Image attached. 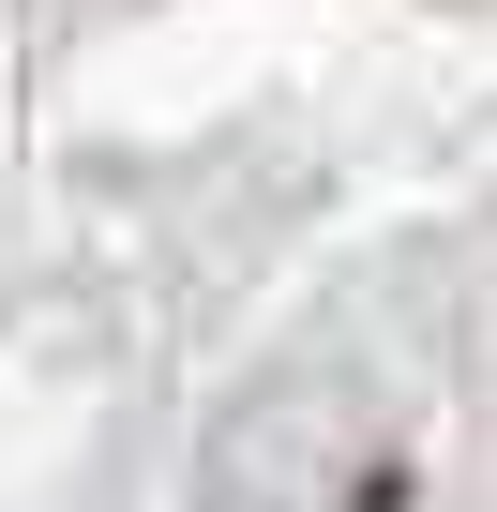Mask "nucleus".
<instances>
[{
    "label": "nucleus",
    "mask_w": 497,
    "mask_h": 512,
    "mask_svg": "<svg viewBox=\"0 0 497 512\" xmlns=\"http://www.w3.org/2000/svg\"><path fill=\"white\" fill-rule=\"evenodd\" d=\"M377 497H392V467H377V452H332L317 422L241 437L226 482H211V512H377Z\"/></svg>",
    "instance_id": "nucleus-1"
}]
</instances>
